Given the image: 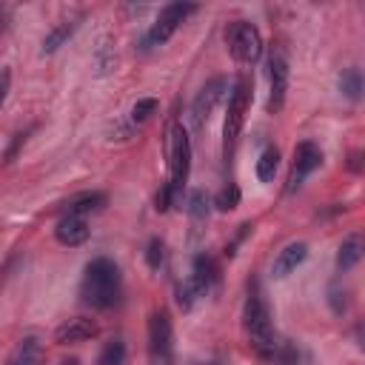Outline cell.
Instances as JSON below:
<instances>
[{"mask_svg": "<svg viewBox=\"0 0 365 365\" xmlns=\"http://www.w3.org/2000/svg\"><path fill=\"white\" fill-rule=\"evenodd\" d=\"M9 365H43V348L37 336H26L20 339V345L14 348V354L9 356Z\"/></svg>", "mask_w": 365, "mask_h": 365, "instance_id": "2e32d148", "label": "cell"}, {"mask_svg": "<svg viewBox=\"0 0 365 365\" xmlns=\"http://www.w3.org/2000/svg\"><path fill=\"white\" fill-rule=\"evenodd\" d=\"M339 91L348 97V100H359V94H362V74H359V68H345L342 74H339Z\"/></svg>", "mask_w": 365, "mask_h": 365, "instance_id": "d6986e66", "label": "cell"}, {"mask_svg": "<svg viewBox=\"0 0 365 365\" xmlns=\"http://www.w3.org/2000/svg\"><path fill=\"white\" fill-rule=\"evenodd\" d=\"M225 40H228V48H231L234 60L242 63V66L257 63L259 54H262V37H259L257 26H251V23H245V20L231 23L228 31H225Z\"/></svg>", "mask_w": 365, "mask_h": 365, "instance_id": "277c9868", "label": "cell"}, {"mask_svg": "<svg viewBox=\"0 0 365 365\" xmlns=\"http://www.w3.org/2000/svg\"><path fill=\"white\" fill-rule=\"evenodd\" d=\"M194 11H197L194 3H168L165 9H160V14H157V20H154V26H151V31H148V43L163 46V43L177 31V26H180L188 14H194Z\"/></svg>", "mask_w": 365, "mask_h": 365, "instance_id": "52a82bcc", "label": "cell"}, {"mask_svg": "<svg viewBox=\"0 0 365 365\" xmlns=\"http://www.w3.org/2000/svg\"><path fill=\"white\" fill-rule=\"evenodd\" d=\"M88 222H86V217H71V214H66L60 222H57V228H54V237H57V242H63V245H68V248H74V245H83L86 240H88Z\"/></svg>", "mask_w": 365, "mask_h": 365, "instance_id": "7c38bea8", "label": "cell"}, {"mask_svg": "<svg viewBox=\"0 0 365 365\" xmlns=\"http://www.w3.org/2000/svg\"><path fill=\"white\" fill-rule=\"evenodd\" d=\"M225 88H228L225 77H214V80H208V83L200 88V94L194 97V106H191V117H194L197 125H202V123L211 117V111L217 108V103L225 97Z\"/></svg>", "mask_w": 365, "mask_h": 365, "instance_id": "9c48e42d", "label": "cell"}, {"mask_svg": "<svg viewBox=\"0 0 365 365\" xmlns=\"http://www.w3.org/2000/svg\"><path fill=\"white\" fill-rule=\"evenodd\" d=\"M248 100H251V86L245 77H240L234 83V91L228 94V111H225V125H222V140H225V154L234 148L242 123H245V111H248Z\"/></svg>", "mask_w": 365, "mask_h": 365, "instance_id": "5b68a950", "label": "cell"}, {"mask_svg": "<svg viewBox=\"0 0 365 365\" xmlns=\"http://www.w3.org/2000/svg\"><path fill=\"white\" fill-rule=\"evenodd\" d=\"M74 29H77V20H60V23L43 37V48H40V51H43V54H54V51L74 34Z\"/></svg>", "mask_w": 365, "mask_h": 365, "instance_id": "e0dca14e", "label": "cell"}, {"mask_svg": "<svg viewBox=\"0 0 365 365\" xmlns=\"http://www.w3.org/2000/svg\"><path fill=\"white\" fill-rule=\"evenodd\" d=\"M305 257H308V245H305V242H288V245L277 254L271 274H274L277 279H282V277H288L291 271H297V265H302Z\"/></svg>", "mask_w": 365, "mask_h": 365, "instance_id": "4fadbf2b", "label": "cell"}, {"mask_svg": "<svg viewBox=\"0 0 365 365\" xmlns=\"http://www.w3.org/2000/svg\"><path fill=\"white\" fill-rule=\"evenodd\" d=\"M277 165H279V151L271 145V148H265V151L259 154V160H257V180H259V182H271L274 174H277Z\"/></svg>", "mask_w": 365, "mask_h": 365, "instance_id": "ac0fdd59", "label": "cell"}, {"mask_svg": "<svg viewBox=\"0 0 365 365\" xmlns=\"http://www.w3.org/2000/svg\"><path fill=\"white\" fill-rule=\"evenodd\" d=\"M63 365H77V359H66V362H63Z\"/></svg>", "mask_w": 365, "mask_h": 365, "instance_id": "83f0119b", "label": "cell"}, {"mask_svg": "<svg viewBox=\"0 0 365 365\" xmlns=\"http://www.w3.org/2000/svg\"><path fill=\"white\" fill-rule=\"evenodd\" d=\"M91 336H97V325H94L91 319H86V317H74V319L63 322V325L54 331V342H57V345L86 342V339H91Z\"/></svg>", "mask_w": 365, "mask_h": 365, "instance_id": "8fae6325", "label": "cell"}, {"mask_svg": "<svg viewBox=\"0 0 365 365\" xmlns=\"http://www.w3.org/2000/svg\"><path fill=\"white\" fill-rule=\"evenodd\" d=\"M171 197H174L171 185H163V191L157 194V211H165V208L171 205Z\"/></svg>", "mask_w": 365, "mask_h": 365, "instance_id": "4316f807", "label": "cell"}, {"mask_svg": "<svg viewBox=\"0 0 365 365\" xmlns=\"http://www.w3.org/2000/svg\"><path fill=\"white\" fill-rule=\"evenodd\" d=\"M148 356H151V365H171L174 331H171L168 311H154L148 319Z\"/></svg>", "mask_w": 365, "mask_h": 365, "instance_id": "8992f818", "label": "cell"}, {"mask_svg": "<svg viewBox=\"0 0 365 365\" xmlns=\"http://www.w3.org/2000/svg\"><path fill=\"white\" fill-rule=\"evenodd\" d=\"M106 205V194L103 191H86V194H77L66 202V214L71 217H86L88 211H100Z\"/></svg>", "mask_w": 365, "mask_h": 365, "instance_id": "5bb4252c", "label": "cell"}, {"mask_svg": "<svg viewBox=\"0 0 365 365\" xmlns=\"http://www.w3.org/2000/svg\"><path fill=\"white\" fill-rule=\"evenodd\" d=\"M328 299H331V308H334V314H342V311L348 308V299H345V291H342V288H336V285L331 288V297H328Z\"/></svg>", "mask_w": 365, "mask_h": 365, "instance_id": "d4e9b609", "label": "cell"}, {"mask_svg": "<svg viewBox=\"0 0 365 365\" xmlns=\"http://www.w3.org/2000/svg\"><path fill=\"white\" fill-rule=\"evenodd\" d=\"M9 88H11V71L9 68H0V108L9 97Z\"/></svg>", "mask_w": 365, "mask_h": 365, "instance_id": "484cf974", "label": "cell"}, {"mask_svg": "<svg viewBox=\"0 0 365 365\" xmlns=\"http://www.w3.org/2000/svg\"><path fill=\"white\" fill-rule=\"evenodd\" d=\"M80 297L91 308H111L120 297V268L108 257H97L86 265L83 282H80Z\"/></svg>", "mask_w": 365, "mask_h": 365, "instance_id": "6da1fadb", "label": "cell"}, {"mask_svg": "<svg viewBox=\"0 0 365 365\" xmlns=\"http://www.w3.org/2000/svg\"><path fill=\"white\" fill-rule=\"evenodd\" d=\"M208 205H211V200H208L205 191H191V194L185 197V211H188L194 220H202V217L208 214Z\"/></svg>", "mask_w": 365, "mask_h": 365, "instance_id": "44dd1931", "label": "cell"}, {"mask_svg": "<svg viewBox=\"0 0 365 365\" xmlns=\"http://www.w3.org/2000/svg\"><path fill=\"white\" fill-rule=\"evenodd\" d=\"M145 262H148V268H160V262H163V242L160 240H151L148 242V248H145Z\"/></svg>", "mask_w": 365, "mask_h": 365, "instance_id": "cb8c5ba5", "label": "cell"}, {"mask_svg": "<svg viewBox=\"0 0 365 365\" xmlns=\"http://www.w3.org/2000/svg\"><path fill=\"white\" fill-rule=\"evenodd\" d=\"M268 77H271V97H268V111L277 114L285 103V91H288V63L279 51H271L268 57Z\"/></svg>", "mask_w": 365, "mask_h": 365, "instance_id": "30bf717a", "label": "cell"}, {"mask_svg": "<svg viewBox=\"0 0 365 365\" xmlns=\"http://www.w3.org/2000/svg\"><path fill=\"white\" fill-rule=\"evenodd\" d=\"M125 359V342L123 339H108L97 356V365H123Z\"/></svg>", "mask_w": 365, "mask_h": 365, "instance_id": "ffe728a7", "label": "cell"}, {"mask_svg": "<svg viewBox=\"0 0 365 365\" xmlns=\"http://www.w3.org/2000/svg\"><path fill=\"white\" fill-rule=\"evenodd\" d=\"M359 259H362V237H359V234H348V237L339 242L336 268H339V271H351Z\"/></svg>", "mask_w": 365, "mask_h": 365, "instance_id": "9a60e30c", "label": "cell"}, {"mask_svg": "<svg viewBox=\"0 0 365 365\" xmlns=\"http://www.w3.org/2000/svg\"><path fill=\"white\" fill-rule=\"evenodd\" d=\"M319 163H322V151H319L314 143H299V145H297V151H294V165H291V174H288V185H285V191H288V194H294V191L302 185V180H305L314 168H319Z\"/></svg>", "mask_w": 365, "mask_h": 365, "instance_id": "ba28073f", "label": "cell"}, {"mask_svg": "<svg viewBox=\"0 0 365 365\" xmlns=\"http://www.w3.org/2000/svg\"><path fill=\"white\" fill-rule=\"evenodd\" d=\"M214 205H217L220 211H234V208L240 205V188H237L234 182H228V185L214 197Z\"/></svg>", "mask_w": 365, "mask_h": 365, "instance_id": "7402d4cb", "label": "cell"}, {"mask_svg": "<svg viewBox=\"0 0 365 365\" xmlns=\"http://www.w3.org/2000/svg\"><path fill=\"white\" fill-rule=\"evenodd\" d=\"M242 319H245V334H248L251 348H254L259 356L274 359V354H277L279 342H277V334H274V325H271L268 308H265V302H262V297H259L257 291H251V294H248Z\"/></svg>", "mask_w": 365, "mask_h": 365, "instance_id": "7a4b0ae2", "label": "cell"}, {"mask_svg": "<svg viewBox=\"0 0 365 365\" xmlns=\"http://www.w3.org/2000/svg\"><path fill=\"white\" fill-rule=\"evenodd\" d=\"M165 157H168V171H171V191L177 194L185 180H188V168H191V143L182 125H171L168 128V140H165Z\"/></svg>", "mask_w": 365, "mask_h": 365, "instance_id": "3957f363", "label": "cell"}, {"mask_svg": "<svg viewBox=\"0 0 365 365\" xmlns=\"http://www.w3.org/2000/svg\"><path fill=\"white\" fill-rule=\"evenodd\" d=\"M154 111H157V100H154V97H143V100H137L134 108H131V123H145Z\"/></svg>", "mask_w": 365, "mask_h": 365, "instance_id": "603a6c76", "label": "cell"}]
</instances>
